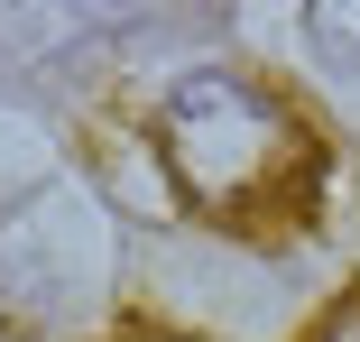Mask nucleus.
<instances>
[{
	"label": "nucleus",
	"mask_w": 360,
	"mask_h": 342,
	"mask_svg": "<svg viewBox=\"0 0 360 342\" xmlns=\"http://www.w3.org/2000/svg\"><path fill=\"white\" fill-rule=\"evenodd\" d=\"M129 342H185V333H129Z\"/></svg>",
	"instance_id": "20e7f679"
},
{
	"label": "nucleus",
	"mask_w": 360,
	"mask_h": 342,
	"mask_svg": "<svg viewBox=\"0 0 360 342\" xmlns=\"http://www.w3.org/2000/svg\"><path fill=\"white\" fill-rule=\"evenodd\" d=\"M158 158L176 194L222 232H305L323 194V139L250 75H185L158 111Z\"/></svg>",
	"instance_id": "f257e3e1"
},
{
	"label": "nucleus",
	"mask_w": 360,
	"mask_h": 342,
	"mask_svg": "<svg viewBox=\"0 0 360 342\" xmlns=\"http://www.w3.org/2000/svg\"><path fill=\"white\" fill-rule=\"evenodd\" d=\"M305 342H360V287H351V296H333V305L305 324Z\"/></svg>",
	"instance_id": "7ed1b4c3"
},
{
	"label": "nucleus",
	"mask_w": 360,
	"mask_h": 342,
	"mask_svg": "<svg viewBox=\"0 0 360 342\" xmlns=\"http://www.w3.org/2000/svg\"><path fill=\"white\" fill-rule=\"evenodd\" d=\"M0 342H28V333H19V324H0Z\"/></svg>",
	"instance_id": "39448f33"
},
{
	"label": "nucleus",
	"mask_w": 360,
	"mask_h": 342,
	"mask_svg": "<svg viewBox=\"0 0 360 342\" xmlns=\"http://www.w3.org/2000/svg\"><path fill=\"white\" fill-rule=\"evenodd\" d=\"M305 28L333 65H360V0H305Z\"/></svg>",
	"instance_id": "f03ea898"
}]
</instances>
